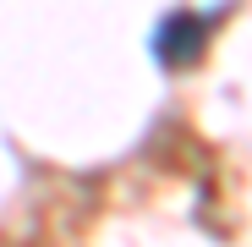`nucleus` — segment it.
Returning <instances> with one entry per match:
<instances>
[{
	"label": "nucleus",
	"mask_w": 252,
	"mask_h": 247,
	"mask_svg": "<svg viewBox=\"0 0 252 247\" xmlns=\"http://www.w3.org/2000/svg\"><path fill=\"white\" fill-rule=\"evenodd\" d=\"M197 44H203V28H197L187 11H176L170 22L159 28V38H154V50H159L164 66H187V61H197Z\"/></svg>",
	"instance_id": "nucleus-1"
}]
</instances>
